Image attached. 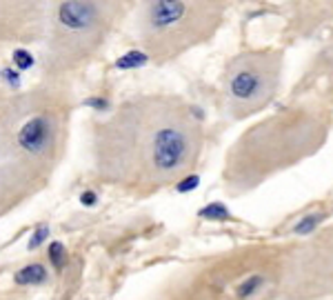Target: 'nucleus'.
Here are the masks:
<instances>
[{"mask_svg":"<svg viewBox=\"0 0 333 300\" xmlns=\"http://www.w3.org/2000/svg\"><path fill=\"white\" fill-rule=\"evenodd\" d=\"M109 133L102 167L122 180L163 183L182 174L196 156V129L182 116L165 109H122L113 122L102 127Z\"/></svg>","mask_w":333,"mask_h":300,"instance_id":"obj_1","label":"nucleus"},{"mask_svg":"<svg viewBox=\"0 0 333 300\" xmlns=\"http://www.w3.org/2000/svg\"><path fill=\"white\" fill-rule=\"evenodd\" d=\"M278 78V65H271V58H240L236 69L229 74V94L233 107L242 113H249L273 96V85Z\"/></svg>","mask_w":333,"mask_h":300,"instance_id":"obj_2","label":"nucleus"},{"mask_svg":"<svg viewBox=\"0 0 333 300\" xmlns=\"http://www.w3.org/2000/svg\"><path fill=\"white\" fill-rule=\"evenodd\" d=\"M100 18V7L91 2H63L58 7V20L69 31H87Z\"/></svg>","mask_w":333,"mask_h":300,"instance_id":"obj_3","label":"nucleus"},{"mask_svg":"<svg viewBox=\"0 0 333 300\" xmlns=\"http://www.w3.org/2000/svg\"><path fill=\"white\" fill-rule=\"evenodd\" d=\"M18 142L29 154H40L51 145V125L45 116H33L18 131Z\"/></svg>","mask_w":333,"mask_h":300,"instance_id":"obj_4","label":"nucleus"},{"mask_svg":"<svg viewBox=\"0 0 333 300\" xmlns=\"http://www.w3.org/2000/svg\"><path fill=\"white\" fill-rule=\"evenodd\" d=\"M47 280V269L42 265H27L16 274L18 285H40Z\"/></svg>","mask_w":333,"mask_h":300,"instance_id":"obj_5","label":"nucleus"},{"mask_svg":"<svg viewBox=\"0 0 333 300\" xmlns=\"http://www.w3.org/2000/svg\"><path fill=\"white\" fill-rule=\"evenodd\" d=\"M198 216L200 218H207V220H229L231 213H229V209H227L222 202H211V204H207L204 209H200Z\"/></svg>","mask_w":333,"mask_h":300,"instance_id":"obj_6","label":"nucleus"},{"mask_svg":"<svg viewBox=\"0 0 333 300\" xmlns=\"http://www.w3.org/2000/svg\"><path fill=\"white\" fill-rule=\"evenodd\" d=\"M149 63V56L145 54V51H129V54H125L122 58H118L116 67L118 69H133V67H142Z\"/></svg>","mask_w":333,"mask_h":300,"instance_id":"obj_7","label":"nucleus"},{"mask_svg":"<svg viewBox=\"0 0 333 300\" xmlns=\"http://www.w3.org/2000/svg\"><path fill=\"white\" fill-rule=\"evenodd\" d=\"M49 258H51V263H54L56 269H65L67 254H65L63 242H51V247H49Z\"/></svg>","mask_w":333,"mask_h":300,"instance_id":"obj_8","label":"nucleus"},{"mask_svg":"<svg viewBox=\"0 0 333 300\" xmlns=\"http://www.w3.org/2000/svg\"><path fill=\"white\" fill-rule=\"evenodd\" d=\"M322 220V213H313V216H304L302 220L298 222L296 227H293V231L296 233H311L316 229V225Z\"/></svg>","mask_w":333,"mask_h":300,"instance_id":"obj_9","label":"nucleus"},{"mask_svg":"<svg viewBox=\"0 0 333 300\" xmlns=\"http://www.w3.org/2000/svg\"><path fill=\"white\" fill-rule=\"evenodd\" d=\"M13 63H16L18 69H29V67L33 65V58H31V54L29 51H25V49H16L13 51Z\"/></svg>","mask_w":333,"mask_h":300,"instance_id":"obj_10","label":"nucleus"},{"mask_svg":"<svg viewBox=\"0 0 333 300\" xmlns=\"http://www.w3.org/2000/svg\"><path fill=\"white\" fill-rule=\"evenodd\" d=\"M260 283H262V278H260V276H253V278H249L245 285H240V287H238V294H240L242 298L249 296V294H253L255 289H258Z\"/></svg>","mask_w":333,"mask_h":300,"instance_id":"obj_11","label":"nucleus"},{"mask_svg":"<svg viewBox=\"0 0 333 300\" xmlns=\"http://www.w3.org/2000/svg\"><path fill=\"white\" fill-rule=\"evenodd\" d=\"M47 236H49V229H47L45 225L38 227L36 233H33V238H31V242H29V249H36V247L40 245V242H45V238H47Z\"/></svg>","mask_w":333,"mask_h":300,"instance_id":"obj_12","label":"nucleus"},{"mask_svg":"<svg viewBox=\"0 0 333 300\" xmlns=\"http://www.w3.org/2000/svg\"><path fill=\"white\" fill-rule=\"evenodd\" d=\"M198 183H200V178H198V176H189V178L180 180L178 192H191V189H196V187H198Z\"/></svg>","mask_w":333,"mask_h":300,"instance_id":"obj_13","label":"nucleus"},{"mask_svg":"<svg viewBox=\"0 0 333 300\" xmlns=\"http://www.w3.org/2000/svg\"><path fill=\"white\" fill-rule=\"evenodd\" d=\"M84 104L98 109V111H107V109H109V102L104 98H89V100H84Z\"/></svg>","mask_w":333,"mask_h":300,"instance_id":"obj_14","label":"nucleus"},{"mask_svg":"<svg viewBox=\"0 0 333 300\" xmlns=\"http://www.w3.org/2000/svg\"><path fill=\"white\" fill-rule=\"evenodd\" d=\"M80 202H83L84 207H93V204H96V194H93V192H84L83 196H80Z\"/></svg>","mask_w":333,"mask_h":300,"instance_id":"obj_15","label":"nucleus"}]
</instances>
